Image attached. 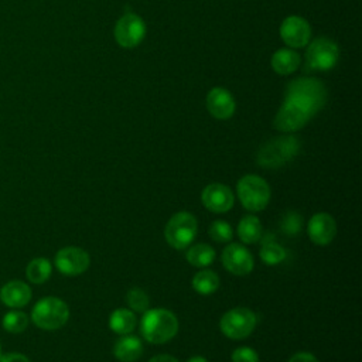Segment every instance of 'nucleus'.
<instances>
[{"label": "nucleus", "instance_id": "f257e3e1", "mask_svg": "<svg viewBox=\"0 0 362 362\" xmlns=\"http://www.w3.org/2000/svg\"><path fill=\"white\" fill-rule=\"evenodd\" d=\"M143 338L150 344H164L178 332V320L167 308L146 310L140 322Z\"/></svg>", "mask_w": 362, "mask_h": 362}, {"label": "nucleus", "instance_id": "f03ea898", "mask_svg": "<svg viewBox=\"0 0 362 362\" xmlns=\"http://www.w3.org/2000/svg\"><path fill=\"white\" fill-rule=\"evenodd\" d=\"M284 99L298 103L314 116L324 106L327 90L325 86L314 78H297L287 85Z\"/></svg>", "mask_w": 362, "mask_h": 362}, {"label": "nucleus", "instance_id": "7ed1b4c3", "mask_svg": "<svg viewBox=\"0 0 362 362\" xmlns=\"http://www.w3.org/2000/svg\"><path fill=\"white\" fill-rule=\"evenodd\" d=\"M298 151L300 140L296 136H280L259 148L256 161L263 168H279L293 160Z\"/></svg>", "mask_w": 362, "mask_h": 362}, {"label": "nucleus", "instance_id": "20e7f679", "mask_svg": "<svg viewBox=\"0 0 362 362\" xmlns=\"http://www.w3.org/2000/svg\"><path fill=\"white\" fill-rule=\"evenodd\" d=\"M69 318V308L65 301L58 297H44L35 303L31 310L33 322L47 331L58 329L66 324Z\"/></svg>", "mask_w": 362, "mask_h": 362}, {"label": "nucleus", "instance_id": "39448f33", "mask_svg": "<svg viewBox=\"0 0 362 362\" xmlns=\"http://www.w3.org/2000/svg\"><path fill=\"white\" fill-rule=\"evenodd\" d=\"M238 198L245 209L259 212L264 209L270 201L269 184L256 174L243 175L236 185Z\"/></svg>", "mask_w": 362, "mask_h": 362}, {"label": "nucleus", "instance_id": "423d86ee", "mask_svg": "<svg viewBox=\"0 0 362 362\" xmlns=\"http://www.w3.org/2000/svg\"><path fill=\"white\" fill-rule=\"evenodd\" d=\"M339 58V48L335 41L320 37L315 38L305 51L304 71H329Z\"/></svg>", "mask_w": 362, "mask_h": 362}, {"label": "nucleus", "instance_id": "0eeeda50", "mask_svg": "<svg viewBox=\"0 0 362 362\" xmlns=\"http://www.w3.org/2000/svg\"><path fill=\"white\" fill-rule=\"evenodd\" d=\"M198 230L197 219L189 212H177L165 225L164 236L167 243L174 249H185L194 240Z\"/></svg>", "mask_w": 362, "mask_h": 362}, {"label": "nucleus", "instance_id": "6e6552de", "mask_svg": "<svg viewBox=\"0 0 362 362\" xmlns=\"http://www.w3.org/2000/svg\"><path fill=\"white\" fill-rule=\"evenodd\" d=\"M256 327V315L252 310L236 307L226 311L219 322L222 334L230 339H243L252 334Z\"/></svg>", "mask_w": 362, "mask_h": 362}, {"label": "nucleus", "instance_id": "1a4fd4ad", "mask_svg": "<svg viewBox=\"0 0 362 362\" xmlns=\"http://www.w3.org/2000/svg\"><path fill=\"white\" fill-rule=\"evenodd\" d=\"M146 34V24L137 14L122 16L115 25V38L123 48H133L141 42Z\"/></svg>", "mask_w": 362, "mask_h": 362}, {"label": "nucleus", "instance_id": "9d476101", "mask_svg": "<svg viewBox=\"0 0 362 362\" xmlns=\"http://www.w3.org/2000/svg\"><path fill=\"white\" fill-rule=\"evenodd\" d=\"M55 267L65 276H78L88 270L90 257L86 250L76 246H66L57 252L54 259Z\"/></svg>", "mask_w": 362, "mask_h": 362}, {"label": "nucleus", "instance_id": "9b49d317", "mask_svg": "<svg viewBox=\"0 0 362 362\" xmlns=\"http://www.w3.org/2000/svg\"><path fill=\"white\" fill-rule=\"evenodd\" d=\"M311 117L313 115L307 109L291 100L284 99L274 117L273 124L280 132H296L305 126Z\"/></svg>", "mask_w": 362, "mask_h": 362}, {"label": "nucleus", "instance_id": "f8f14e48", "mask_svg": "<svg viewBox=\"0 0 362 362\" xmlns=\"http://www.w3.org/2000/svg\"><path fill=\"white\" fill-rule=\"evenodd\" d=\"M223 267L235 276H246L253 270V257L250 252L240 243H229L222 250Z\"/></svg>", "mask_w": 362, "mask_h": 362}, {"label": "nucleus", "instance_id": "ddd939ff", "mask_svg": "<svg viewBox=\"0 0 362 362\" xmlns=\"http://www.w3.org/2000/svg\"><path fill=\"white\" fill-rule=\"evenodd\" d=\"M310 35H311L310 24L303 17L290 16V17L284 18L280 25L281 40L293 48L305 47L308 44Z\"/></svg>", "mask_w": 362, "mask_h": 362}, {"label": "nucleus", "instance_id": "4468645a", "mask_svg": "<svg viewBox=\"0 0 362 362\" xmlns=\"http://www.w3.org/2000/svg\"><path fill=\"white\" fill-rule=\"evenodd\" d=\"M201 201H202L204 206L206 209H209L211 212L222 214V212H228L233 206L235 198L228 185L214 182V184L206 185L202 189Z\"/></svg>", "mask_w": 362, "mask_h": 362}, {"label": "nucleus", "instance_id": "2eb2a0df", "mask_svg": "<svg viewBox=\"0 0 362 362\" xmlns=\"http://www.w3.org/2000/svg\"><path fill=\"white\" fill-rule=\"evenodd\" d=\"M307 232L315 245L325 246L331 243L337 235L335 219L327 212H318L310 218L307 223Z\"/></svg>", "mask_w": 362, "mask_h": 362}, {"label": "nucleus", "instance_id": "dca6fc26", "mask_svg": "<svg viewBox=\"0 0 362 362\" xmlns=\"http://www.w3.org/2000/svg\"><path fill=\"white\" fill-rule=\"evenodd\" d=\"M206 107L214 117L225 120L235 113V99L225 88H212L206 96Z\"/></svg>", "mask_w": 362, "mask_h": 362}, {"label": "nucleus", "instance_id": "f3484780", "mask_svg": "<svg viewBox=\"0 0 362 362\" xmlns=\"http://www.w3.org/2000/svg\"><path fill=\"white\" fill-rule=\"evenodd\" d=\"M31 288L21 280H11L0 290V300L10 308H21L31 300Z\"/></svg>", "mask_w": 362, "mask_h": 362}, {"label": "nucleus", "instance_id": "a211bd4d", "mask_svg": "<svg viewBox=\"0 0 362 362\" xmlns=\"http://www.w3.org/2000/svg\"><path fill=\"white\" fill-rule=\"evenodd\" d=\"M115 356L122 362H134L143 354V344L134 335H122L113 346Z\"/></svg>", "mask_w": 362, "mask_h": 362}, {"label": "nucleus", "instance_id": "6ab92c4d", "mask_svg": "<svg viewBox=\"0 0 362 362\" xmlns=\"http://www.w3.org/2000/svg\"><path fill=\"white\" fill-rule=\"evenodd\" d=\"M270 62H272V68L277 74L288 75V74H293L298 68L300 55L293 49L281 48L273 54Z\"/></svg>", "mask_w": 362, "mask_h": 362}, {"label": "nucleus", "instance_id": "aec40b11", "mask_svg": "<svg viewBox=\"0 0 362 362\" xmlns=\"http://www.w3.org/2000/svg\"><path fill=\"white\" fill-rule=\"evenodd\" d=\"M109 327L116 334H130L136 327V315L127 308H116L109 317Z\"/></svg>", "mask_w": 362, "mask_h": 362}, {"label": "nucleus", "instance_id": "412c9836", "mask_svg": "<svg viewBox=\"0 0 362 362\" xmlns=\"http://www.w3.org/2000/svg\"><path fill=\"white\" fill-rule=\"evenodd\" d=\"M262 223L255 215H246L239 221L238 236L243 243H256L262 238Z\"/></svg>", "mask_w": 362, "mask_h": 362}, {"label": "nucleus", "instance_id": "4be33fe9", "mask_svg": "<svg viewBox=\"0 0 362 362\" xmlns=\"http://www.w3.org/2000/svg\"><path fill=\"white\" fill-rule=\"evenodd\" d=\"M51 262L45 257H35L25 267V276L34 284H41L47 281L51 276Z\"/></svg>", "mask_w": 362, "mask_h": 362}, {"label": "nucleus", "instance_id": "5701e85b", "mask_svg": "<svg viewBox=\"0 0 362 362\" xmlns=\"http://www.w3.org/2000/svg\"><path fill=\"white\" fill-rule=\"evenodd\" d=\"M192 287L199 294H212L219 287V277L215 272L204 269L192 277Z\"/></svg>", "mask_w": 362, "mask_h": 362}, {"label": "nucleus", "instance_id": "b1692460", "mask_svg": "<svg viewBox=\"0 0 362 362\" xmlns=\"http://www.w3.org/2000/svg\"><path fill=\"white\" fill-rule=\"evenodd\" d=\"M187 260L195 267H206L215 260V250L206 243H197L187 252Z\"/></svg>", "mask_w": 362, "mask_h": 362}, {"label": "nucleus", "instance_id": "393cba45", "mask_svg": "<svg viewBox=\"0 0 362 362\" xmlns=\"http://www.w3.org/2000/svg\"><path fill=\"white\" fill-rule=\"evenodd\" d=\"M3 328L10 334H20L23 332L28 325V315L23 311H18L17 308L10 310L3 315Z\"/></svg>", "mask_w": 362, "mask_h": 362}, {"label": "nucleus", "instance_id": "a878e982", "mask_svg": "<svg viewBox=\"0 0 362 362\" xmlns=\"http://www.w3.org/2000/svg\"><path fill=\"white\" fill-rule=\"evenodd\" d=\"M259 253H260V259L270 266L279 264L286 259V250L276 242L264 240Z\"/></svg>", "mask_w": 362, "mask_h": 362}, {"label": "nucleus", "instance_id": "bb28decb", "mask_svg": "<svg viewBox=\"0 0 362 362\" xmlns=\"http://www.w3.org/2000/svg\"><path fill=\"white\" fill-rule=\"evenodd\" d=\"M126 300L129 307L136 311V313H144L146 310H148V304H150V298L139 287H133L127 291L126 294Z\"/></svg>", "mask_w": 362, "mask_h": 362}, {"label": "nucleus", "instance_id": "cd10ccee", "mask_svg": "<svg viewBox=\"0 0 362 362\" xmlns=\"http://www.w3.org/2000/svg\"><path fill=\"white\" fill-rule=\"evenodd\" d=\"M208 233L211 236L212 240L215 242H219V243H225V242H229L233 236V230L230 228L229 223H226L225 221H214L211 225H209V229H208Z\"/></svg>", "mask_w": 362, "mask_h": 362}, {"label": "nucleus", "instance_id": "c85d7f7f", "mask_svg": "<svg viewBox=\"0 0 362 362\" xmlns=\"http://www.w3.org/2000/svg\"><path fill=\"white\" fill-rule=\"evenodd\" d=\"M281 229L290 235V236H294V235H298L301 228H303V219L301 216L297 214V212H287L283 219H281Z\"/></svg>", "mask_w": 362, "mask_h": 362}, {"label": "nucleus", "instance_id": "c756f323", "mask_svg": "<svg viewBox=\"0 0 362 362\" xmlns=\"http://www.w3.org/2000/svg\"><path fill=\"white\" fill-rule=\"evenodd\" d=\"M232 362H259V355L249 346H240L232 352Z\"/></svg>", "mask_w": 362, "mask_h": 362}, {"label": "nucleus", "instance_id": "7c9ffc66", "mask_svg": "<svg viewBox=\"0 0 362 362\" xmlns=\"http://www.w3.org/2000/svg\"><path fill=\"white\" fill-rule=\"evenodd\" d=\"M0 362H31V361L24 354L8 352L0 356Z\"/></svg>", "mask_w": 362, "mask_h": 362}, {"label": "nucleus", "instance_id": "2f4dec72", "mask_svg": "<svg viewBox=\"0 0 362 362\" xmlns=\"http://www.w3.org/2000/svg\"><path fill=\"white\" fill-rule=\"evenodd\" d=\"M288 362H318L317 358L310 352H297L294 354Z\"/></svg>", "mask_w": 362, "mask_h": 362}, {"label": "nucleus", "instance_id": "473e14b6", "mask_svg": "<svg viewBox=\"0 0 362 362\" xmlns=\"http://www.w3.org/2000/svg\"><path fill=\"white\" fill-rule=\"evenodd\" d=\"M148 362H178L174 356H171V355H165V354H163V355H156V356H153Z\"/></svg>", "mask_w": 362, "mask_h": 362}, {"label": "nucleus", "instance_id": "72a5a7b5", "mask_svg": "<svg viewBox=\"0 0 362 362\" xmlns=\"http://www.w3.org/2000/svg\"><path fill=\"white\" fill-rule=\"evenodd\" d=\"M187 362H208L204 356H199V355H197V356H192V358H189Z\"/></svg>", "mask_w": 362, "mask_h": 362}, {"label": "nucleus", "instance_id": "f704fd0d", "mask_svg": "<svg viewBox=\"0 0 362 362\" xmlns=\"http://www.w3.org/2000/svg\"><path fill=\"white\" fill-rule=\"evenodd\" d=\"M0 356H1V345H0Z\"/></svg>", "mask_w": 362, "mask_h": 362}]
</instances>
